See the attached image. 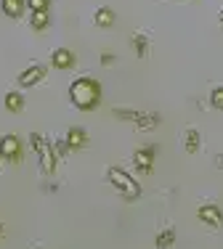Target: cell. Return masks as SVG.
<instances>
[{
    "label": "cell",
    "instance_id": "obj_1",
    "mask_svg": "<svg viewBox=\"0 0 223 249\" xmlns=\"http://www.w3.org/2000/svg\"><path fill=\"white\" fill-rule=\"evenodd\" d=\"M69 101L77 106L80 111H91L101 104V85L93 77H80L69 85Z\"/></svg>",
    "mask_w": 223,
    "mask_h": 249
},
{
    "label": "cell",
    "instance_id": "obj_2",
    "mask_svg": "<svg viewBox=\"0 0 223 249\" xmlns=\"http://www.w3.org/2000/svg\"><path fill=\"white\" fill-rule=\"evenodd\" d=\"M107 178H109V183H112V186H114L125 199H138V196H141V186L125 173V170L109 167V170H107Z\"/></svg>",
    "mask_w": 223,
    "mask_h": 249
},
{
    "label": "cell",
    "instance_id": "obj_3",
    "mask_svg": "<svg viewBox=\"0 0 223 249\" xmlns=\"http://www.w3.org/2000/svg\"><path fill=\"white\" fill-rule=\"evenodd\" d=\"M32 149L40 154L43 173H45V175H54V173H56V157H54V149H51V143H45L43 135L35 133V135H32Z\"/></svg>",
    "mask_w": 223,
    "mask_h": 249
},
{
    "label": "cell",
    "instance_id": "obj_4",
    "mask_svg": "<svg viewBox=\"0 0 223 249\" xmlns=\"http://www.w3.org/2000/svg\"><path fill=\"white\" fill-rule=\"evenodd\" d=\"M197 215H199V220L207 223L210 228H223V212H221L218 204H202Z\"/></svg>",
    "mask_w": 223,
    "mask_h": 249
},
{
    "label": "cell",
    "instance_id": "obj_5",
    "mask_svg": "<svg viewBox=\"0 0 223 249\" xmlns=\"http://www.w3.org/2000/svg\"><path fill=\"white\" fill-rule=\"evenodd\" d=\"M0 157L11 159V162H16V159L21 157V143H19L16 135H3V138H0Z\"/></svg>",
    "mask_w": 223,
    "mask_h": 249
},
{
    "label": "cell",
    "instance_id": "obj_6",
    "mask_svg": "<svg viewBox=\"0 0 223 249\" xmlns=\"http://www.w3.org/2000/svg\"><path fill=\"white\" fill-rule=\"evenodd\" d=\"M43 77H45V67L43 64H32V67H27L24 72L19 74V85L21 88H32V85H37Z\"/></svg>",
    "mask_w": 223,
    "mask_h": 249
},
{
    "label": "cell",
    "instance_id": "obj_7",
    "mask_svg": "<svg viewBox=\"0 0 223 249\" xmlns=\"http://www.w3.org/2000/svg\"><path fill=\"white\" fill-rule=\"evenodd\" d=\"M154 154H157L154 146H144V149L136 151L133 162H136V167L141 170V173H151V167H154Z\"/></svg>",
    "mask_w": 223,
    "mask_h": 249
},
{
    "label": "cell",
    "instance_id": "obj_8",
    "mask_svg": "<svg viewBox=\"0 0 223 249\" xmlns=\"http://www.w3.org/2000/svg\"><path fill=\"white\" fill-rule=\"evenodd\" d=\"M74 61H77V56H74L69 48H56L51 53V64H54L56 69H72Z\"/></svg>",
    "mask_w": 223,
    "mask_h": 249
},
{
    "label": "cell",
    "instance_id": "obj_9",
    "mask_svg": "<svg viewBox=\"0 0 223 249\" xmlns=\"http://www.w3.org/2000/svg\"><path fill=\"white\" fill-rule=\"evenodd\" d=\"M0 8H3L5 16H11V19H19L21 11H24V0H0Z\"/></svg>",
    "mask_w": 223,
    "mask_h": 249
},
{
    "label": "cell",
    "instance_id": "obj_10",
    "mask_svg": "<svg viewBox=\"0 0 223 249\" xmlns=\"http://www.w3.org/2000/svg\"><path fill=\"white\" fill-rule=\"evenodd\" d=\"M93 21H96V27H112L114 24V11L107 8V5H101V8H96V14H93Z\"/></svg>",
    "mask_w": 223,
    "mask_h": 249
},
{
    "label": "cell",
    "instance_id": "obj_11",
    "mask_svg": "<svg viewBox=\"0 0 223 249\" xmlns=\"http://www.w3.org/2000/svg\"><path fill=\"white\" fill-rule=\"evenodd\" d=\"M85 141H88V138H85L83 130H80V127H72V130L67 133V141H64V143H67L69 149H83Z\"/></svg>",
    "mask_w": 223,
    "mask_h": 249
},
{
    "label": "cell",
    "instance_id": "obj_12",
    "mask_svg": "<svg viewBox=\"0 0 223 249\" xmlns=\"http://www.w3.org/2000/svg\"><path fill=\"white\" fill-rule=\"evenodd\" d=\"M5 109L14 111V114H19V111L24 109V98H21V93H16V90L5 93Z\"/></svg>",
    "mask_w": 223,
    "mask_h": 249
},
{
    "label": "cell",
    "instance_id": "obj_13",
    "mask_svg": "<svg viewBox=\"0 0 223 249\" xmlns=\"http://www.w3.org/2000/svg\"><path fill=\"white\" fill-rule=\"evenodd\" d=\"M184 146H186V151H189V154H197L199 151V133H197V130H186Z\"/></svg>",
    "mask_w": 223,
    "mask_h": 249
},
{
    "label": "cell",
    "instance_id": "obj_14",
    "mask_svg": "<svg viewBox=\"0 0 223 249\" xmlns=\"http://www.w3.org/2000/svg\"><path fill=\"white\" fill-rule=\"evenodd\" d=\"M29 21H32V29H37V32H40V29H45V27H48V21H51L48 19V11H35Z\"/></svg>",
    "mask_w": 223,
    "mask_h": 249
},
{
    "label": "cell",
    "instance_id": "obj_15",
    "mask_svg": "<svg viewBox=\"0 0 223 249\" xmlns=\"http://www.w3.org/2000/svg\"><path fill=\"white\" fill-rule=\"evenodd\" d=\"M173 241H175V231L173 228L162 231V233L157 236V247H160V249H170V247H173Z\"/></svg>",
    "mask_w": 223,
    "mask_h": 249
},
{
    "label": "cell",
    "instance_id": "obj_16",
    "mask_svg": "<svg viewBox=\"0 0 223 249\" xmlns=\"http://www.w3.org/2000/svg\"><path fill=\"white\" fill-rule=\"evenodd\" d=\"M210 106H213V109H223V88H213V93H210Z\"/></svg>",
    "mask_w": 223,
    "mask_h": 249
},
{
    "label": "cell",
    "instance_id": "obj_17",
    "mask_svg": "<svg viewBox=\"0 0 223 249\" xmlns=\"http://www.w3.org/2000/svg\"><path fill=\"white\" fill-rule=\"evenodd\" d=\"M24 5L29 11H48V5H51V0H24Z\"/></svg>",
    "mask_w": 223,
    "mask_h": 249
},
{
    "label": "cell",
    "instance_id": "obj_18",
    "mask_svg": "<svg viewBox=\"0 0 223 249\" xmlns=\"http://www.w3.org/2000/svg\"><path fill=\"white\" fill-rule=\"evenodd\" d=\"M133 48L138 51V56H146V37L144 35H133Z\"/></svg>",
    "mask_w": 223,
    "mask_h": 249
},
{
    "label": "cell",
    "instance_id": "obj_19",
    "mask_svg": "<svg viewBox=\"0 0 223 249\" xmlns=\"http://www.w3.org/2000/svg\"><path fill=\"white\" fill-rule=\"evenodd\" d=\"M101 64H104V67H112V64H114V56H112V53H104V56H101Z\"/></svg>",
    "mask_w": 223,
    "mask_h": 249
},
{
    "label": "cell",
    "instance_id": "obj_20",
    "mask_svg": "<svg viewBox=\"0 0 223 249\" xmlns=\"http://www.w3.org/2000/svg\"><path fill=\"white\" fill-rule=\"evenodd\" d=\"M0 233H3V225H0Z\"/></svg>",
    "mask_w": 223,
    "mask_h": 249
},
{
    "label": "cell",
    "instance_id": "obj_21",
    "mask_svg": "<svg viewBox=\"0 0 223 249\" xmlns=\"http://www.w3.org/2000/svg\"><path fill=\"white\" fill-rule=\"evenodd\" d=\"M221 24H223V16H221Z\"/></svg>",
    "mask_w": 223,
    "mask_h": 249
},
{
    "label": "cell",
    "instance_id": "obj_22",
    "mask_svg": "<svg viewBox=\"0 0 223 249\" xmlns=\"http://www.w3.org/2000/svg\"><path fill=\"white\" fill-rule=\"evenodd\" d=\"M0 159H3V157H0Z\"/></svg>",
    "mask_w": 223,
    "mask_h": 249
}]
</instances>
